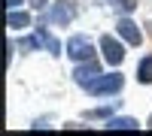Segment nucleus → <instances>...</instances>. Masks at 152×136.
Segmentation results:
<instances>
[{
  "instance_id": "nucleus-1",
  "label": "nucleus",
  "mask_w": 152,
  "mask_h": 136,
  "mask_svg": "<svg viewBox=\"0 0 152 136\" xmlns=\"http://www.w3.org/2000/svg\"><path fill=\"white\" fill-rule=\"evenodd\" d=\"M76 15H79V9H76L73 0H55V3L46 6V21L55 24V27H67V24H73Z\"/></svg>"
},
{
  "instance_id": "nucleus-2",
  "label": "nucleus",
  "mask_w": 152,
  "mask_h": 136,
  "mask_svg": "<svg viewBox=\"0 0 152 136\" xmlns=\"http://www.w3.org/2000/svg\"><path fill=\"white\" fill-rule=\"evenodd\" d=\"M122 88H125V76H122V73H100L91 85H85V91L91 97H113V94H119Z\"/></svg>"
},
{
  "instance_id": "nucleus-3",
  "label": "nucleus",
  "mask_w": 152,
  "mask_h": 136,
  "mask_svg": "<svg viewBox=\"0 0 152 136\" xmlns=\"http://www.w3.org/2000/svg\"><path fill=\"white\" fill-rule=\"evenodd\" d=\"M97 45H100V55H104V60L110 67H122V60H125V42L122 36H113V33H104L97 40Z\"/></svg>"
},
{
  "instance_id": "nucleus-4",
  "label": "nucleus",
  "mask_w": 152,
  "mask_h": 136,
  "mask_svg": "<svg viewBox=\"0 0 152 136\" xmlns=\"http://www.w3.org/2000/svg\"><path fill=\"white\" fill-rule=\"evenodd\" d=\"M64 55L73 60V64H82V60H91L94 58V42L88 40L85 33H73L67 45H64Z\"/></svg>"
},
{
  "instance_id": "nucleus-5",
  "label": "nucleus",
  "mask_w": 152,
  "mask_h": 136,
  "mask_svg": "<svg viewBox=\"0 0 152 136\" xmlns=\"http://www.w3.org/2000/svg\"><path fill=\"white\" fill-rule=\"evenodd\" d=\"M116 33H119L131 48H140V45H143V30L137 27V21H134L131 15H122V18L116 21Z\"/></svg>"
},
{
  "instance_id": "nucleus-6",
  "label": "nucleus",
  "mask_w": 152,
  "mask_h": 136,
  "mask_svg": "<svg viewBox=\"0 0 152 136\" xmlns=\"http://www.w3.org/2000/svg\"><path fill=\"white\" fill-rule=\"evenodd\" d=\"M100 76V64L91 58V60H82V64L73 67V82L79 85V88H85V85H91L94 79Z\"/></svg>"
},
{
  "instance_id": "nucleus-7",
  "label": "nucleus",
  "mask_w": 152,
  "mask_h": 136,
  "mask_svg": "<svg viewBox=\"0 0 152 136\" xmlns=\"http://www.w3.org/2000/svg\"><path fill=\"white\" fill-rule=\"evenodd\" d=\"M37 33H40V40H43V48H46V52L49 55H52V58H61V42L55 40V36L52 33H49V27H46V24H37V27H34Z\"/></svg>"
},
{
  "instance_id": "nucleus-8",
  "label": "nucleus",
  "mask_w": 152,
  "mask_h": 136,
  "mask_svg": "<svg viewBox=\"0 0 152 136\" xmlns=\"http://www.w3.org/2000/svg\"><path fill=\"white\" fill-rule=\"evenodd\" d=\"M104 127H107V130H137V127H140V121L131 118V115H113V118H107Z\"/></svg>"
},
{
  "instance_id": "nucleus-9",
  "label": "nucleus",
  "mask_w": 152,
  "mask_h": 136,
  "mask_svg": "<svg viewBox=\"0 0 152 136\" xmlns=\"http://www.w3.org/2000/svg\"><path fill=\"white\" fill-rule=\"evenodd\" d=\"M6 27H12V30H24V27H31V15H28V12H21V9H9V15H6Z\"/></svg>"
},
{
  "instance_id": "nucleus-10",
  "label": "nucleus",
  "mask_w": 152,
  "mask_h": 136,
  "mask_svg": "<svg viewBox=\"0 0 152 136\" xmlns=\"http://www.w3.org/2000/svg\"><path fill=\"white\" fill-rule=\"evenodd\" d=\"M137 85H152V55H146L140 64H137Z\"/></svg>"
},
{
  "instance_id": "nucleus-11",
  "label": "nucleus",
  "mask_w": 152,
  "mask_h": 136,
  "mask_svg": "<svg viewBox=\"0 0 152 136\" xmlns=\"http://www.w3.org/2000/svg\"><path fill=\"white\" fill-rule=\"evenodd\" d=\"M116 109H119V103H113V106H100V109H91V112H85V118H88V121H107V118L116 115Z\"/></svg>"
},
{
  "instance_id": "nucleus-12",
  "label": "nucleus",
  "mask_w": 152,
  "mask_h": 136,
  "mask_svg": "<svg viewBox=\"0 0 152 136\" xmlns=\"http://www.w3.org/2000/svg\"><path fill=\"white\" fill-rule=\"evenodd\" d=\"M107 3L119 12V15H131V12L140 6V0H107Z\"/></svg>"
},
{
  "instance_id": "nucleus-13",
  "label": "nucleus",
  "mask_w": 152,
  "mask_h": 136,
  "mask_svg": "<svg viewBox=\"0 0 152 136\" xmlns=\"http://www.w3.org/2000/svg\"><path fill=\"white\" fill-rule=\"evenodd\" d=\"M24 0H6V9H21Z\"/></svg>"
},
{
  "instance_id": "nucleus-14",
  "label": "nucleus",
  "mask_w": 152,
  "mask_h": 136,
  "mask_svg": "<svg viewBox=\"0 0 152 136\" xmlns=\"http://www.w3.org/2000/svg\"><path fill=\"white\" fill-rule=\"evenodd\" d=\"M31 6H34V9H46L49 0H31Z\"/></svg>"
},
{
  "instance_id": "nucleus-15",
  "label": "nucleus",
  "mask_w": 152,
  "mask_h": 136,
  "mask_svg": "<svg viewBox=\"0 0 152 136\" xmlns=\"http://www.w3.org/2000/svg\"><path fill=\"white\" fill-rule=\"evenodd\" d=\"M146 127H149V130H152V115H149V121H146Z\"/></svg>"
}]
</instances>
